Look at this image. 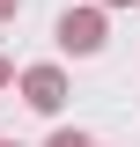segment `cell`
Here are the masks:
<instances>
[{"label":"cell","instance_id":"obj_8","mask_svg":"<svg viewBox=\"0 0 140 147\" xmlns=\"http://www.w3.org/2000/svg\"><path fill=\"white\" fill-rule=\"evenodd\" d=\"M0 140H7V132H0Z\"/></svg>","mask_w":140,"mask_h":147},{"label":"cell","instance_id":"obj_4","mask_svg":"<svg viewBox=\"0 0 140 147\" xmlns=\"http://www.w3.org/2000/svg\"><path fill=\"white\" fill-rule=\"evenodd\" d=\"M7 81H15V59H7V52H0V88H7Z\"/></svg>","mask_w":140,"mask_h":147},{"label":"cell","instance_id":"obj_7","mask_svg":"<svg viewBox=\"0 0 140 147\" xmlns=\"http://www.w3.org/2000/svg\"><path fill=\"white\" fill-rule=\"evenodd\" d=\"M0 147H22V140H0Z\"/></svg>","mask_w":140,"mask_h":147},{"label":"cell","instance_id":"obj_3","mask_svg":"<svg viewBox=\"0 0 140 147\" xmlns=\"http://www.w3.org/2000/svg\"><path fill=\"white\" fill-rule=\"evenodd\" d=\"M44 147H96V140H88L81 125H59V132H52V140H44Z\"/></svg>","mask_w":140,"mask_h":147},{"label":"cell","instance_id":"obj_2","mask_svg":"<svg viewBox=\"0 0 140 147\" xmlns=\"http://www.w3.org/2000/svg\"><path fill=\"white\" fill-rule=\"evenodd\" d=\"M15 88H22V103H30V110L59 118V103H67V74H59V66H22Z\"/></svg>","mask_w":140,"mask_h":147},{"label":"cell","instance_id":"obj_6","mask_svg":"<svg viewBox=\"0 0 140 147\" xmlns=\"http://www.w3.org/2000/svg\"><path fill=\"white\" fill-rule=\"evenodd\" d=\"M96 7H140V0H96Z\"/></svg>","mask_w":140,"mask_h":147},{"label":"cell","instance_id":"obj_5","mask_svg":"<svg viewBox=\"0 0 140 147\" xmlns=\"http://www.w3.org/2000/svg\"><path fill=\"white\" fill-rule=\"evenodd\" d=\"M0 22H15V0H0Z\"/></svg>","mask_w":140,"mask_h":147},{"label":"cell","instance_id":"obj_1","mask_svg":"<svg viewBox=\"0 0 140 147\" xmlns=\"http://www.w3.org/2000/svg\"><path fill=\"white\" fill-rule=\"evenodd\" d=\"M52 37H59V52H74V59H88V52H103V7H67Z\"/></svg>","mask_w":140,"mask_h":147}]
</instances>
